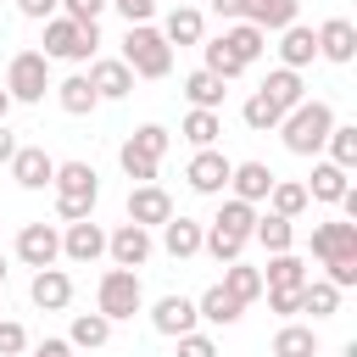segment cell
Wrapping results in <instances>:
<instances>
[{"label": "cell", "instance_id": "1", "mask_svg": "<svg viewBox=\"0 0 357 357\" xmlns=\"http://www.w3.org/2000/svg\"><path fill=\"white\" fill-rule=\"evenodd\" d=\"M329 128H335L329 100H301V106H290L279 117V134H284V151L290 156H318L324 139H329Z\"/></svg>", "mask_w": 357, "mask_h": 357}, {"label": "cell", "instance_id": "2", "mask_svg": "<svg viewBox=\"0 0 357 357\" xmlns=\"http://www.w3.org/2000/svg\"><path fill=\"white\" fill-rule=\"evenodd\" d=\"M123 61H128L134 78H167V73H173V45L162 39V28L128 22V33H123Z\"/></svg>", "mask_w": 357, "mask_h": 357}, {"label": "cell", "instance_id": "3", "mask_svg": "<svg viewBox=\"0 0 357 357\" xmlns=\"http://www.w3.org/2000/svg\"><path fill=\"white\" fill-rule=\"evenodd\" d=\"M56 218L61 223H78V218H89L95 212V195H100V184H95V167L89 162H56Z\"/></svg>", "mask_w": 357, "mask_h": 357}, {"label": "cell", "instance_id": "4", "mask_svg": "<svg viewBox=\"0 0 357 357\" xmlns=\"http://www.w3.org/2000/svg\"><path fill=\"white\" fill-rule=\"evenodd\" d=\"M100 50V28L95 22H73V17H45V50L50 61H95Z\"/></svg>", "mask_w": 357, "mask_h": 357}, {"label": "cell", "instance_id": "5", "mask_svg": "<svg viewBox=\"0 0 357 357\" xmlns=\"http://www.w3.org/2000/svg\"><path fill=\"white\" fill-rule=\"evenodd\" d=\"M145 307V290H139V273L134 268H106L100 273V290H95V312L100 318H134Z\"/></svg>", "mask_w": 357, "mask_h": 357}, {"label": "cell", "instance_id": "6", "mask_svg": "<svg viewBox=\"0 0 357 357\" xmlns=\"http://www.w3.org/2000/svg\"><path fill=\"white\" fill-rule=\"evenodd\" d=\"M45 89H50V56L17 50L11 67H6V95L22 100V106H33V100H45Z\"/></svg>", "mask_w": 357, "mask_h": 357}, {"label": "cell", "instance_id": "7", "mask_svg": "<svg viewBox=\"0 0 357 357\" xmlns=\"http://www.w3.org/2000/svg\"><path fill=\"white\" fill-rule=\"evenodd\" d=\"M229 167H234V162H229L223 151H212V145H206V151H195V156H190L184 178H190V190H195V195H223V190H229Z\"/></svg>", "mask_w": 357, "mask_h": 357}, {"label": "cell", "instance_id": "8", "mask_svg": "<svg viewBox=\"0 0 357 357\" xmlns=\"http://www.w3.org/2000/svg\"><path fill=\"white\" fill-rule=\"evenodd\" d=\"M6 167H11V178H17L22 190H45V184L56 178V156H50L45 145H17Z\"/></svg>", "mask_w": 357, "mask_h": 357}, {"label": "cell", "instance_id": "9", "mask_svg": "<svg viewBox=\"0 0 357 357\" xmlns=\"http://www.w3.org/2000/svg\"><path fill=\"white\" fill-rule=\"evenodd\" d=\"M167 218H173V195H167L162 184H134V190H128V223H139V229L156 223V229H162Z\"/></svg>", "mask_w": 357, "mask_h": 357}, {"label": "cell", "instance_id": "10", "mask_svg": "<svg viewBox=\"0 0 357 357\" xmlns=\"http://www.w3.org/2000/svg\"><path fill=\"white\" fill-rule=\"evenodd\" d=\"M17 257H22L28 268H50V262L61 257V234H56L50 223H22V234H17Z\"/></svg>", "mask_w": 357, "mask_h": 357}, {"label": "cell", "instance_id": "11", "mask_svg": "<svg viewBox=\"0 0 357 357\" xmlns=\"http://www.w3.org/2000/svg\"><path fill=\"white\" fill-rule=\"evenodd\" d=\"M84 78H89V89H95L100 100H123V95L134 89V73H128V61H123V56H117V61H112V56L89 61V73H84Z\"/></svg>", "mask_w": 357, "mask_h": 357}, {"label": "cell", "instance_id": "12", "mask_svg": "<svg viewBox=\"0 0 357 357\" xmlns=\"http://www.w3.org/2000/svg\"><path fill=\"white\" fill-rule=\"evenodd\" d=\"M106 251H112L117 268H145V262H151V229L123 223L117 234H106Z\"/></svg>", "mask_w": 357, "mask_h": 357}, {"label": "cell", "instance_id": "13", "mask_svg": "<svg viewBox=\"0 0 357 357\" xmlns=\"http://www.w3.org/2000/svg\"><path fill=\"white\" fill-rule=\"evenodd\" d=\"M28 296H33V307H45V312H61L67 301H73V279L50 262V268H33V284H28Z\"/></svg>", "mask_w": 357, "mask_h": 357}, {"label": "cell", "instance_id": "14", "mask_svg": "<svg viewBox=\"0 0 357 357\" xmlns=\"http://www.w3.org/2000/svg\"><path fill=\"white\" fill-rule=\"evenodd\" d=\"M195 318H201V312H195V301H190V296H162V301L151 307L156 335H173V340H178V335H190V329H195Z\"/></svg>", "mask_w": 357, "mask_h": 357}, {"label": "cell", "instance_id": "15", "mask_svg": "<svg viewBox=\"0 0 357 357\" xmlns=\"http://www.w3.org/2000/svg\"><path fill=\"white\" fill-rule=\"evenodd\" d=\"M312 39H318V56H324V61H340V67H346V61L357 56V28H351L346 17H329Z\"/></svg>", "mask_w": 357, "mask_h": 357}, {"label": "cell", "instance_id": "16", "mask_svg": "<svg viewBox=\"0 0 357 357\" xmlns=\"http://www.w3.org/2000/svg\"><path fill=\"white\" fill-rule=\"evenodd\" d=\"M229 190H234V201H268V190H273V173H268V162H234L229 167Z\"/></svg>", "mask_w": 357, "mask_h": 357}, {"label": "cell", "instance_id": "17", "mask_svg": "<svg viewBox=\"0 0 357 357\" xmlns=\"http://www.w3.org/2000/svg\"><path fill=\"white\" fill-rule=\"evenodd\" d=\"M61 257H73V262H95V257H106V234H100V223H89V218L67 223V234H61Z\"/></svg>", "mask_w": 357, "mask_h": 357}, {"label": "cell", "instance_id": "18", "mask_svg": "<svg viewBox=\"0 0 357 357\" xmlns=\"http://www.w3.org/2000/svg\"><path fill=\"white\" fill-rule=\"evenodd\" d=\"M312 257L329 262V257H357V223H318L312 229Z\"/></svg>", "mask_w": 357, "mask_h": 357}, {"label": "cell", "instance_id": "19", "mask_svg": "<svg viewBox=\"0 0 357 357\" xmlns=\"http://www.w3.org/2000/svg\"><path fill=\"white\" fill-rule=\"evenodd\" d=\"M312 273H307V262L296 257V251H273L268 257V268H262V290H301Z\"/></svg>", "mask_w": 357, "mask_h": 357}, {"label": "cell", "instance_id": "20", "mask_svg": "<svg viewBox=\"0 0 357 357\" xmlns=\"http://www.w3.org/2000/svg\"><path fill=\"white\" fill-rule=\"evenodd\" d=\"M218 39H223V50H229V56H234V61H240V67H251V61H257V56H262V45H268V33H262V28H257V22H245V17H240V22H234V28H223V33H218Z\"/></svg>", "mask_w": 357, "mask_h": 357}, {"label": "cell", "instance_id": "21", "mask_svg": "<svg viewBox=\"0 0 357 357\" xmlns=\"http://www.w3.org/2000/svg\"><path fill=\"white\" fill-rule=\"evenodd\" d=\"M257 95H262V100H273L279 112H290V106H301V100H307V95H301V73H296V67H273V73L262 78V89H257Z\"/></svg>", "mask_w": 357, "mask_h": 357}, {"label": "cell", "instance_id": "22", "mask_svg": "<svg viewBox=\"0 0 357 357\" xmlns=\"http://www.w3.org/2000/svg\"><path fill=\"white\" fill-rule=\"evenodd\" d=\"M201 33H206V17L195 6H173L167 22H162V39L167 45H201Z\"/></svg>", "mask_w": 357, "mask_h": 357}, {"label": "cell", "instance_id": "23", "mask_svg": "<svg viewBox=\"0 0 357 357\" xmlns=\"http://www.w3.org/2000/svg\"><path fill=\"white\" fill-rule=\"evenodd\" d=\"M284 39H279V67H307L312 56H318V39H312V28H301V22H290V28H279Z\"/></svg>", "mask_w": 357, "mask_h": 357}, {"label": "cell", "instance_id": "24", "mask_svg": "<svg viewBox=\"0 0 357 357\" xmlns=\"http://www.w3.org/2000/svg\"><path fill=\"white\" fill-rule=\"evenodd\" d=\"M50 89H56V100H61V112H67V117H89V112L100 106V95L89 89V78H84V73H73V78H61V84H50Z\"/></svg>", "mask_w": 357, "mask_h": 357}, {"label": "cell", "instance_id": "25", "mask_svg": "<svg viewBox=\"0 0 357 357\" xmlns=\"http://www.w3.org/2000/svg\"><path fill=\"white\" fill-rule=\"evenodd\" d=\"M201 234H206V229H201L195 218H167V223H162V245H167V257H178V262L201 251Z\"/></svg>", "mask_w": 357, "mask_h": 357}, {"label": "cell", "instance_id": "26", "mask_svg": "<svg viewBox=\"0 0 357 357\" xmlns=\"http://www.w3.org/2000/svg\"><path fill=\"white\" fill-rule=\"evenodd\" d=\"M296 11H301V0H245V11H240V17H245V22H257V28L268 33V28H290V22H296Z\"/></svg>", "mask_w": 357, "mask_h": 357}, {"label": "cell", "instance_id": "27", "mask_svg": "<svg viewBox=\"0 0 357 357\" xmlns=\"http://www.w3.org/2000/svg\"><path fill=\"white\" fill-rule=\"evenodd\" d=\"M218 284H223L234 301H245V307H251V301L262 296V268H251V262H240V257H234V262L223 268V279H218Z\"/></svg>", "mask_w": 357, "mask_h": 357}, {"label": "cell", "instance_id": "28", "mask_svg": "<svg viewBox=\"0 0 357 357\" xmlns=\"http://www.w3.org/2000/svg\"><path fill=\"white\" fill-rule=\"evenodd\" d=\"M351 184H346V167H335V162H312V184H307V201H340Z\"/></svg>", "mask_w": 357, "mask_h": 357}, {"label": "cell", "instance_id": "29", "mask_svg": "<svg viewBox=\"0 0 357 357\" xmlns=\"http://www.w3.org/2000/svg\"><path fill=\"white\" fill-rule=\"evenodd\" d=\"M195 312H201L206 324H223V329H229V324H240V312H245V301H234V296H229L223 284H212V290H206V296L195 301Z\"/></svg>", "mask_w": 357, "mask_h": 357}, {"label": "cell", "instance_id": "30", "mask_svg": "<svg viewBox=\"0 0 357 357\" xmlns=\"http://www.w3.org/2000/svg\"><path fill=\"white\" fill-rule=\"evenodd\" d=\"M218 134H223V117L206 112V106H190V117H184V139H190L195 151H206V145H218Z\"/></svg>", "mask_w": 357, "mask_h": 357}, {"label": "cell", "instance_id": "31", "mask_svg": "<svg viewBox=\"0 0 357 357\" xmlns=\"http://www.w3.org/2000/svg\"><path fill=\"white\" fill-rule=\"evenodd\" d=\"M251 240H262V245H268V257H273V251H290V245H296V223H290V218H279V212H268V218H257Z\"/></svg>", "mask_w": 357, "mask_h": 357}, {"label": "cell", "instance_id": "32", "mask_svg": "<svg viewBox=\"0 0 357 357\" xmlns=\"http://www.w3.org/2000/svg\"><path fill=\"white\" fill-rule=\"evenodd\" d=\"M301 312H312V318H335V312H340V290H335L329 279H307V284H301Z\"/></svg>", "mask_w": 357, "mask_h": 357}, {"label": "cell", "instance_id": "33", "mask_svg": "<svg viewBox=\"0 0 357 357\" xmlns=\"http://www.w3.org/2000/svg\"><path fill=\"white\" fill-rule=\"evenodd\" d=\"M273 357H318V335L307 324H284L273 335Z\"/></svg>", "mask_w": 357, "mask_h": 357}, {"label": "cell", "instance_id": "34", "mask_svg": "<svg viewBox=\"0 0 357 357\" xmlns=\"http://www.w3.org/2000/svg\"><path fill=\"white\" fill-rule=\"evenodd\" d=\"M184 95H190V106H206V112H218V106H223V78L201 67V73H190V78H184Z\"/></svg>", "mask_w": 357, "mask_h": 357}, {"label": "cell", "instance_id": "35", "mask_svg": "<svg viewBox=\"0 0 357 357\" xmlns=\"http://www.w3.org/2000/svg\"><path fill=\"white\" fill-rule=\"evenodd\" d=\"M268 206L279 212V218H301L307 212V184H290V178H273V190H268Z\"/></svg>", "mask_w": 357, "mask_h": 357}, {"label": "cell", "instance_id": "36", "mask_svg": "<svg viewBox=\"0 0 357 357\" xmlns=\"http://www.w3.org/2000/svg\"><path fill=\"white\" fill-rule=\"evenodd\" d=\"M212 223H218V229H229V234H240V240H251V229H257V206L229 195V201L218 206V218H212Z\"/></svg>", "mask_w": 357, "mask_h": 357}, {"label": "cell", "instance_id": "37", "mask_svg": "<svg viewBox=\"0 0 357 357\" xmlns=\"http://www.w3.org/2000/svg\"><path fill=\"white\" fill-rule=\"evenodd\" d=\"M67 340H73V346H84V351H95V346H106V340H112V318H100V312H78Z\"/></svg>", "mask_w": 357, "mask_h": 357}, {"label": "cell", "instance_id": "38", "mask_svg": "<svg viewBox=\"0 0 357 357\" xmlns=\"http://www.w3.org/2000/svg\"><path fill=\"white\" fill-rule=\"evenodd\" d=\"M324 145H329V162L335 167H346V173L357 167V123H335Z\"/></svg>", "mask_w": 357, "mask_h": 357}, {"label": "cell", "instance_id": "39", "mask_svg": "<svg viewBox=\"0 0 357 357\" xmlns=\"http://www.w3.org/2000/svg\"><path fill=\"white\" fill-rule=\"evenodd\" d=\"M117 162H123V173L134 178V184H156V156H145L134 139H123V151H117Z\"/></svg>", "mask_w": 357, "mask_h": 357}, {"label": "cell", "instance_id": "40", "mask_svg": "<svg viewBox=\"0 0 357 357\" xmlns=\"http://www.w3.org/2000/svg\"><path fill=\"white\" fill-rule=\"evenodd\" d=\"M201 251H212V257H218V262H234V257H240V251H245V240H240V234H229V229H218V223H212V229H206V234H201Z\"/></svg>", "mask_w": 357, "mask_h": 357}, {"label": "cell", "instance_id": "41", "mask_svg": "<svg viewBox=\"0 0 357 357\" xmlns=\"http://www.w3.org/2000/svg\"><path fill=\"white\" fill-rule=\"evenodd\" d=\"M128 139H134V145H139L145 156H156V162H162V156H167V145H173V134H167L162 123H145V128H134Z\"/></svg>", "mask_w": 357, "mask_h": 357}, {"label": "cell", "instance_id": "42", "mask_svg": "<svg viewBox=\"0 0 357 357\" xmlns=\"http://www.w3.org/2000/svg\"><path fill=\"white\" fill-rule=\"evenodd\" d=\"M279 117H284V112H279L273 100H262V95H251V100H245V123H251L257 134H268V128H279Z\"/></svg>", "mask_w": 357, "mask_h": 357}, {"label": "cell", "instance_id": "43", "mask_svg": "<svg viewBox=\"0 0 357 357\" xmlns=\"http://www.w3.org/2000/svg\"><path fill=\"white\" fill-rule=\"evenodd\" d=\"M206 73H218V78L229 84V78H240L245 67H240V61H234V56L223 50V39H212V45H206Z\"/></svg>", "mask_w": 357, "mask_h": 357}, {"label": "cell", "instance_id": "44", "mask_svg": "<svg viewBox=\"0 0 357 357\" xmlns=\"http://www.w3.org/2000/svg\"><path fill=\"white\" fill-rule=\"evenodd\" d=\"M22 351H28V329L0 318V357H22Z\"/></svg>", "mask_w": 357, "mask_h": 357}, {"label": "cell", "instance_id": "45", "mask_svg": "<svg viewBox=\"0 0 357 357\" xmlns=\"http://www.w3.org/2000/svg\"><path fill=\"white\" fill-rule=\"evenodd\" d=\"M324 268H329V284L335 290H351L357 284V257H329Z\"/></svg>", "mask_w": 357, "mask_h": 357}, {"label": "cell", "instance_id": "46", "mask_svg": "<svg viewBox=\"0 0 357 357\" xmlns=\"http://www.w3.org/2000/svg\"><path fill=\"white\" fill-rule=\"evenodd\" d=\"M178 357H218V346H212V335L190 329V335H178Z\"/></svg>", "mask_w": 357, "mask_h": 357}, {"label": "cell", "instance_id": "47", "mask_svg": "<svg viewBox=\"0 0 357 357\" xmlns=\"http://www.w3.org/2000/svg\"><path fill=\"white\" fill-rule=\"evenodd\" d=\"M106 11V0H61V17H73V22H95Z\"/></svg>", "mask_w": 357, "mask_h": 357}, {"label": "cell", "instance_id": "48", "mask_svg": "<svg viewBox=\"0 0 357 357\" xmlns=\"http://www.w3.org/2000/svg\"><path fill=\"white\" fill-rule=\"evenodd\" d=\"M268 307H273L279 318H296V312H301V290H268Z\"/></svg>", "mask_w": 357, "mask_h": 357}, {"label": "cell", "instance_id": "49", "mask_svg": "<svg viewBox=\"0 0 357 357\" xmlns=\"http://www.w3.org/2000/svg\"><path fill=\"white\" fill-rule=\"evenodd\" d=\"M106 6H117L128 22H151V11H156V0H106Z\"/></svg>", "mask_w": 357, "mask_h": 357}, {"label": "cell", "instance_id": "50", "mask_svg": "<svg viewBox=\"0 0 357 357\" xmlns=\"http://www.w3.org/2000/svg\"><path fill=\"white\" fill-rule=\"evenodd\" d=\"M56 6H61V0H17V11H22V17H33V22L56 17Z\"/></svg>", "mask_w": 357, "mask_h": 357}, {"label": "cell", "instance_id": "51", "mask_svg": "<svg viewBox=\"0 0 357 357\" xmlns=\"http://www.w3.org/2000/svg\"><path fill=\"white\" fill-rule=\"evenodd\" d=\"M33 357H73V340H39Z\"/></svg>", "mask_w": 357, "mask_h": 357}, {"label": "cell", "instance_id": "52", "mask_svg": "<svg viewBox=\"0 0 357 357\" xmlns=\"http://www.w3.org/2000/svg\"><path fill=\"white\" fill-rule=\"evenodd\" d=\"M212 11H218L223 22H240V11H245V0H212Z\"/></svg>", "mask_w": 357, "mask_h": 357}, {"label": "cell", "instance_id": "53", "mask_svg": "<svg viewBox=\"0 0 357 357\" xmlns=\"http://www.w3.org/2000/svg\"><path fill=\"white\" fill-rule=\"evenodd\" d=\"M11 151H17V139L6 134V123H0V162H11Z\"/></svg>", "mask_w": 357, "mask_h": 357}, {"label": "cell", "instance_id": "54", "mask_svg": "<svg viewBox=\"0 0 357 357\" xmlns=\"http://www.w3.org/2000/svg\"><path fill=\"white\" fill-rule=\"evenodd\" d=\"M6 112H11V95H6V89H0V123H6Z\"/></svg>", "mask_w": 357, "mask_h": 357}, {"label": "cell", "instance_id": "55", "mask_svg": "<svg viewBox=\"0 0 357 357\" xmlns=\"http://www.w3.org/2000/svg\"><path fill=\"white\" fill-rule=\"evenodd\" d=\"M0 284H6V257H0Z\"/></svg>", "mask_w": 357, "mask_h": 357}]
</instances>
